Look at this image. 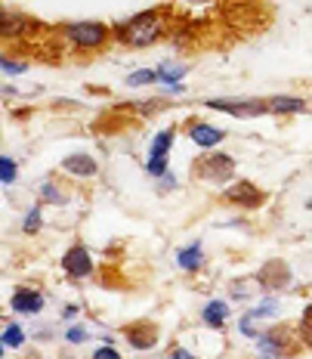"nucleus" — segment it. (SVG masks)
Here are the masks:
<instances>
[{
	"instance_id": "f257e3e1",
	"label": "nucleus",
	"mask_w": 312,
	"mask_h": 359,
	"mask_svg": "<svg viewBox=\"0 0 312 359\" xmlns=\"http://www.w3.org/2000/svg\"><path fill=\"white\" fill-rule=\"evenodd\" d=\"M164 34V25H161L158 13H139V16L127 19L124 25H118L115 37L127 47H152V43L161 41Z\"/></svg>"
},
{
	"instance_id": "f03ea898",
	"label": "nucleus",
	"mask_w": 312,
	"mask_h": 359,
	"mask_svg": "<svg viewBox=\"0 0 312 359\" xmlns=\"http://www.w3.org/2000/svg\"><path fill=\"white\" fill-rule=\"evenodd\" d=\"M65 37L78 50H99L108 41V28L102 22H71L65 25Z\"/></svg>"
},
{
	"instance_id": "7ed1b4c3",
	"label": "nucleus",
	"mask_w": 312,
	"mask_h": 359,
	"mask_svg": "<svg viewBox=\"0 0 312 359\" xmlns=\"http://www.w3.org/2000/svg\"><path fill=\"white\" fill-rule=\"evenodd\" d=\"M204 106L213 111H226L232 118H260L269 111V100H229V96H220V100H207Z\"/></svg>"
},
{
	"instance_id": "20e7f679",
	"label": "nucleus",
	"mask_w": 312,
	"mask_h": 359,
	"mask_svg": "<svg viewBox=\"0 0 312 359\" xmlns=\"http://www.w3.org/2000/svg\"><path fill=\"white\" fill-rule=\"evenodd\" d=\"M173 137L176 133L170 130H158L148 146V161H146V170L148 177H164L167 174V158H170V149H173Z\"/></svg>"
},
{
	"instance_id": "39448f33",
	"label": "nucleus",
	"mask_w": 312,
	"mask_h": 359,
	"mask_svg": "<svg viewBox=\"0 0 312 359\" xmlns=\"http://www.w3.org/2000/svg\"><path fill=\"white\" fill-rule=\"evenodd\" d=\"M195 174L207 180V183H226V180H232V174H235V161L222 152L204 155V158L195 164Z\"/></svg>"
},
{
	"instance_id": "423d86ee",
	"label": "nucleus",
	"mask_w": 312,
	"mask_h": 359,
	"mask_svg": "<svg viewBox=\"0 0 312 359\" xmlns=\"http://www.w3.org/2000/svg\"><path fill=\"white\" fill-rule=\"evenodd\" d=\"M62 269H65V276H71V279H87V276H93L90 251H87L84 245H71V248L62 254Z\"/></svg>"
},
{
	"instance_id": "0eeeda50",
	"label": "nucleus",
	"mask_w": 312,
	"mask_h": 359,
	"mask_svg": "<svg viewBox=\"0 0 312 359\" xmlns=\"http://www.w3.org/2000/svg\"><path fill=\"white\" fill-rule=\"evenodd\" d=\"M226 201H232V205H239V208H260L266 201V196L257 189L254 183H248V180H239L235 186H229L226 189Z\"/></svg>"
},
{
	"instance_id": "6e6552de",
	"label": "nucleus",
	"mask_w": 312,
	"mask_h": 359,
	"mask_svg": "<svg viewBox=\"0 0 312 359\" xmlns=\"http://www.w3.org/2000/svg\"><path fill=\"white\" fill-rule=\"evenodd\" d=\"M43 294L41 291H34V288H19L16 294H13V301H10V310L13 313H19V316H37V313L43 310Z\"/></svg>"
},
{
	"instance_id": "1a4fd4ad",
	"label": "nucleus",
	"mask_w": 312,
	"mask_h": 359,
	"mask_svg": "<svg viewBox=\"0 0 312 359\" xmlns=\"http://www.w3.org/2000/svg\"><path fill=\"white\" fill-rule=\"evenodd\" d=\"M285 356H288V341L281 332L257 334V359H285Z\"/></svg>"
},
{
	"instance_id": "9d476101",
	"label": "nucleus",
	"mask_w": 312,
	"mask_h": 359,
	"mask_svg": "<svg viewBox=\"0 0 312 359\" xmlns=\"http://www.w3.org/2000/svg\"><path fill=\"white\" fill-rule=\"evenodd\" d=\"M189 137H192V143H195L198 149H213V146H220L222 140H226V130H222V127L198 121V124H192Z\"/></svg>"
},
{
	"instance_id": "9b49d317",
	"label": "nucleus",
	"mask_w": 312,
	"mask_h": 359,
	"mask_svg": "<svg viewBox=\"0 0 312 359\" xmlns=\"http://www.w3.org/2000/svg\"><path fill=\"white\" fill-rule=\"evenodd\" d=\"M62 170H69V174L80 177V180H90V177H96L99 164H96L93 155H87V152H74V155H65Z\"/></svg>"
},
{
	"instance_id": "f8f14e48",
	"label": "nucleus",
	"mask_w": 312,
	"mask_h": 359,
	"mask_svg": "<svg viewBox=\"0 0 312 359\" xmlns=\"http://www.w3.org/2000/svg\"><path fill=\"white\" fill-rule=\"evenodd\" d=\"M127 344L133 350H152L158 344V328L152 323H136L127 328Z\"/></svg>"
},
{
	"instance_id": "ddd939ff",
	"label": "nucleus",
	"mask_w": 312,
	"mask_h": 359,
	"mask_svg": "<svg viewBox=\"0 0 312 359\" xmlns=\"http://www.w3.org/2000/svg\"><path fill=\"white\" fill-rule=\"evenodd\" d=\"M176 264H180V269H185V273H198V269L204 266L201 242H192V245H185V248L176 251Z\"/></svg>"
},
{
	"instance_id": "4468645a",
	"label": "nucleus",
	"mask_w": 312,
	"mask_h": 359,
	"mask_svg": "<svg viewBox=\"0 0 312 359\" xmlns=\"http://www.w3.org/2000/svg\"><path fill=\"white\" fill-rule=\"evenodd\" d=\"M201 319H204V325H211V328H222L229 319V304L226 301H207L204 310H201Z\"/></svg>"
},
{
	"instance_id": "2eb2a0df",
	"label": "nucleus",
	"mask_w": 312,
	"mask_h": 359,
	"mask_svg": "<svg viewBox=\"0 0 312 359\" xmlns=\"http://www.w3.org/2000/svg\"><path fill=\"white\" fill-rule=\"evenodd\" d=\"M269 111H276V115H300V111H306V102L300 96H272Z\"/></svg>"
},
{
	"instance_id": "dca6fc26",
	"label": "nucleus",
	"mask_w": 312,
	"mask_h": 359,
	"mask_svg": "<svg viewBox=\"0 0 312 359\" xmlns=\"http://www.w3.org/2000/svg\"><path fill=\"white\" fill-rule=\"evenodd\" d=\"M28 25H31V22H28L25 16H16V13L6 10L3 19H0V34L3 37H19V34H25Z\"/></svg>"
},
{
	"instance_id": "f3484780",
	"label": "nucleus",
	"mask_w": 312,
	"mask_h": 359,
	"mask_svg": "<svg viewBox=\"0 0 312 359\" xmlns=\"http://www.w3.org/2000/svg\"><path fill=\"white\" fill-rule=\"evenodd\" d=\"M185 65L183 62H173V59H167V62H161L158 65V81H164L167 87H173V84H180V81L185 78Z\"/></svg>"
},
{
	"instance_id": "a211bd4d",
	"label": "nucleus",
	"mask_w": 312,
	"mask_h": 359,
	"mask_svg": "<svg viewBox=\"0 0 312 359\" xmlns=\"http://www.w3.org/2000/svg\"><path fill=\"white\" fill-rule=\"evenodd\" d=\"M0 344H3V347H10V350L25 347V328H19L16 323H10L3 328V334H0Z\"/></svg>"
},
{
	"instance_id": "6ab92c4d",
	"label": "nucleus",
	"mask_w": 312,
	"mask_h": 359,
	"mask_svg": "<svg viewBox=\"0 0 312 359\" xmlns=\"http://www.w3.org/2000/svg\"><path fill=\"white\" fill-rule=\"evenodd\" d=\"M278 310H281V304L276 301V297H266V301H260L254 310H250V316L254 319H272V316H278Z\"/></svg>"
},
{
	"instance_id": "aec40b11",
	"label": "nucleus",
	"mask_w": 312,
	"mask_h": 359,
	"mask_svg": "<svg viewBox=\"0 0 312 359\" xmlns=\"http://www.w3.org/2000/svg\"><path fill=\"white\" fill-rule=\"evenodd\" d=\"M155 81H158V69H139L127 74L130 87H146V84H155Z\"/></svg>"
},
{
	"instance_id": "412c9836",
	"label": "nucleus",
	"mask_w": 312,
	"mask_h": 359,
	"mask_svg": "<svg viewBox=\"0 0 312 359\" xmlns=\"http://www.w3.org/2000/svg\"><path fill=\"white\" fill-rule=\"evenodd\" d=\"M41 198L50 201V205H65V192L59 189L53 180H47V183H41Z\"/></svg>"
},
{
	"instance_id": "4be33fe9",
	"label": "nucleus",
	"mask_w": 312,
	"mask_h": 359,
	"mask_svg": "<svg viewBox=\"0 0 312 359\" xmlns=\"http://www.w3.org/2000/svg\"><path fill=\"white\" fill-rule=\"evenodd\" d=\"M41 223H43V208H41V205H34L31 211L25 214V220H22V229H25L28 236H34L37 229H41Z\"/></svg>"
},
{
	"instance_id": "5701e85b",
	"label": "nucleus",
	"mask_w": 312,
	"mask_h": 359,
	"mask_svg": "<svg viewBox=\"0 0 312 359\" xmlns=\"http://www.w3.org/2000/svg\"><path fill=\"white\" fill-rule=\"evenodd\" d=\"M0 180H3V186H13L16 183V161L10 158V155H0Z\"/></svg>"
},
{
	"instance_id": "b1692460",
	"label": "nucleus",
	"mask_w": 312,
	"mask_h": 359,
	"mask_svg": "<svg viewBox=\"0 0 312 359\" xmlns=\"http://www.w3.org/2000/svg\"><path fill=\"white\" fill-rule=\"evenodd\" d=\"M0 69H3V74H10V78H16V74H25L28 65L25 62H13V59H0Z\"/></svg>"
},
{
	"instance_id": "393cba45",
	"label": "nucleus",
	"mask_w": 312,
	"mask_h": 359,
	"mask_svg": "<svg viewBox=\"0 0 312 359\" xmlns=\"http://www.w3.org/2000/svg\"><path fill=\"white\" fill-rule=\"evenodd\" d=\"M254 323H257V319L250 316V313H244V316H241L239 328H241V334H244V338H257V328H254Z\"/></svg>"
},
{
	"instance_id": "a878e982",
	"label": "nucleus",
	"mask_w": 312,
	"mask_h": 359,
	"mask_svg": "<svg viewBox=\"0 0 312 359\" xmlns=\"http://www.w3.org/2000/svg\"><path fill=\"white\" fill-rule=\"evenodd\" d=\"M87 338H90V334H87L80 325H71L69 332H65V341H69V344H84Z\"/></svg>"
},
{
	"instance_id": "bb28decb",
	"label": "nucleus",
	"mask_w": 312,
	"mask_h": 359,
	"mask_svg": "<svg viewBox=\"0 0 312 359\" xmlns=\"http://www.w3.org/2000/svg\"><path fill=\"white\" fill-rule=\"evenodd\" d=\"M93 359H124V356L118 353V350L111 347V344H106V347H99V350H96V353H93Z\"/></svg>"
},
{
	"instance_id": "cd10ccee",
	"label": "nucleus",
	"mask_w": 312,
	"mask_h": 359,
	"mask_svg": "<svg viewBox=\"0 0 312 359\" xmlns=\"http://www.w3.org/2000/svg\"><path fill=\"white\" fill-rule=\"evenodd\" d=\"M164 359H195V353H189V350L176 347V350H170V356H164Z\"/></svg>"
},
{
	"instance_id": "c85d7f7f",
	"label": "nucleus",
	"mask_w": 312,
	"mask_h": 359,
	"mask_svg": "<svg viewBox=\"0 0 312 359\" xmlns=\"http://www.w3.org/2000/svg\"><path fill=\"white\" fill-rule=\"evenodd\" d=\"M158 180H161V189H164V192L170 189V186H173V189H176V177H173V174H170V170H167V174H164V177H158Z\"/></svg>"
},
{
	"instance_id": "c756f323",
	"label": "nucleus",
	"mask_w": 312,
	"mask_h": 359,
	"mask_svg": "<svg viewBox=\"0 0 312 359\" xmlns=\"http://www.w3.org/2000/svg\"><path fill=\"white\" fill-rule=\"evenodd\" d=\"M65 319H71V316H78V306H65V313H62Z\"/></svg>"
},
{
	"instance_id": "7c9ffc66",
	"label": "nucleus",
	"mask_w": 312,
	"mask_h": 359,
	"mask_svg": "<svg viewBox=\"0 0 312 359\" xmlns=\"http://www.w3.org/2000/svg\"><path fill=\"white\" fill-rule=\"evenodd\" d=\"M189 4H195V6H204V4H213V0H189Z\"/></svg>"
}]
</instances>
